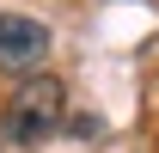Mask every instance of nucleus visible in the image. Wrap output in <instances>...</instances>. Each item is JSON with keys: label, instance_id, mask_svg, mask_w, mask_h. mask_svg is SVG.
<instances>
[{"label": "nucleus", "instance_id": "obj_2", "mask_svg": "<svg viewBox=\"0 0 159 153\" xmlns=\"http://www.w3.org/2000/svg\"><path fill=\"white\" fill-rule=\"evenodd\" d=\"M49 61V31L25 12H0V74H37Z\"/></svg>", "mask_w": 159, "mask_h": 153}, {"label": "nucleus", "instance_id": "obj_1", "mask_svg": "<svg viewBox=\"0 0 159 153\" xmlns=\"http://www.w3.org/2000/svg\"><path fill=\"white\" fill-rule=\"evenodd\" d=\"M61 123H67V86H61L55 74H25L19 92L6 98V135H12L19 147H37Z\"/></svg>", "mask_w": 159, "mask_h": 153}]
</instances>
